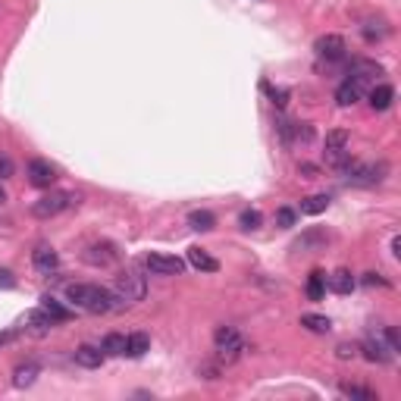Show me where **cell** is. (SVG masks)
Instances as JSON below:
<instances>
[{"label": "cell", "instance_id": "obj_40", "mask_svg": "<svg viewBox=\"0 0 401 401\" xmlns=\"http://www.w3.org/2000/svg\"><path fill=\"white\" fill-rule=\"evenodd\" d=\"M3 201H7V191H3V185H0V204H3Z\"/></svg>", "mask_w": 401, "mask_h": 401}, {"label": "cell", "instance_id": "obj_33", "mask_svg": "<svg viewBox=\"0 0 401 401\" xmlns=\"http://www.w3.org/2000/svg\"><path fill=\"white\" fill-rule=\"evenodd\" d=\"M326 148H348V132L345 129L326 132Z\"/></svg>", "mask_w": 401, "mask_h": 401}, {"label": "cell", "instance_id": "obj_8", "mask_svg": "<svg viewBox=\"0 0 401 401\" xmlns=\"http://www.w3.org/2000/svg\"><path fill=\"white\" fill-rule=\"evenodd\" d=\"M54 326H57V320L50 317L44 307H35V311H28L26 317H22V329H26L28 335H35V339H44Z\"/></svg>", "mask_w": 401, "mask_h": 401}, {"label": "cell", "instance_id": "obj_36", "mask_svg": "<svg viewBox=\"0 0 401 401\" xmlns=\"http://www.w3.org/2000/svg\"><path fill=\"white\" fill-rule=\"evenodd\" d=\"M354 354H358V348H354V345H339V348H335V358H339V360H348V358H354Z\"/></svg>", "mask_w": 401, "mask_h": 401}, {"label": "cell", "instance_id": "obj_30", "mask_svg": "<svg viewBox=\"0 0 401 401\" xmlns=\"http://www.w3.org/2000/svg\"><path fill=\"white\" fill-rule=\"evenodd\" d=\"M323 160H326V166H335V170H339V166H345L348 160H351V150L348 148H326L323 150Z\"/></svg>", "mask_w": 401, "mask_h": 401}, {"label": "cell", "instance_id": "obj_20", "mask_svg": "<svg viewBox=\"0 0 401 401\" xmlns=\"http://www.w3.org/2000/svg\"><path fill=\"white\" fill-rule=\"evenodd\" d=\"M148 351H150V335L148 333L126 335V354H129V358H144Z\"/></svg>", "mask_w": 401, "mask_h": 401}, {"label": "cell", "instance_id": "obj_32", "mask_svg": "<svg viewBox=\"0 0 401 401\" xmlns=\"http://www.w3.org/2000/svg\"><path fill=\"white\" fill-rule=\"evenodd\" d=\"M264 91H270L273 107H276V110H286V104H288V91L286 88H270V85L264 82Z\"/></svg>", "mask_w": 401, "mask_h": 401}, {"label": "cell", "instance_id": "obj_11", "mask_svg": "<svg viewBox=\"0 0 401 401\" xmlns=\"http://www.w3.org/2000/svg\"><path fill=\"white\" fill-rule=\"evenodd\" d=\"M57 166L50 164V160H32L28 164V182L35 185V188H50V185L57 182Z\"/></svg>", "mask_w": 401, "mask_h": 401}, {"label": "cell", "instance_id": "obj_10", "mask_svg": "<svg viewBox=\"0 0 401 401\" xmlns=\"http://www.w3.org/2000/svg\"><path fill=\"white\" fill-rule=\"evenodd\" d=\"M82 260L91 266H110L119 260V251H116V245H110V242H95V245H88L82 251Z\"/></svg>", "mask_w": 401, "mask_h": 401}, {"label": "cell", "instance_id": "obj_3", "mask_svg": "<svg viewBox=\"0 0 401 401\" xmlns=\"http://www.w3.org/2000/svg\"><path fill=\"white\" fill-rule=\"evenodd\" d=\"M213 348H217L219 364H235V360L242 358V351H245V339H242V333H238L235 326H217V333H213Z\"/></svg>", "mask_w": 401, "mask_h": 401}, {"label": "cell", "instance_id": "obj_16", "mask_svg": "<svg viewBox=\"0 0 401 401\" xmlns=\"http://www.w3.org/2000/svg\"><path fill=\"white\" fill-rule=\"evenodd\" d=\"M364 358L367 360H373V364H389V360L395 358L392 351H389L386 345L380 342V335H370L367 342H364Z\"/></svg>", "mask_w": 401, "mask_h": 401}, {"label": "cell", "instance_id": "obj_22", "mask_svg": "<svg viewBox=\"0 0 401 401\" xmlns=\"http://www.w3.org/2000/svg\"><path fill=\"white\" fill-rule=\"evenodd\" d=\"M301 326L317 333V335H326L329 329H333V320L323 317V313H304V317H301Z\"/></svg>", "mask_w": 401, "mask_h": 401}, {"label": "cell", "instance_id": "obj_25", "mask_svg": "<svg viewBox=\"0 0 401 401\" xmlns=\"http://www.w3.org/2000/svg\"><path fill=\"white\" fill-rule=\"evenodd\" d=\"M339 392L345 395V398H358V401H380V392H373V389H367V386H351V382H342Z\"/></svg>", "mask_w": 401, "mask_h": 401}, {"label": "cell", "instance_id": "obj_27", "mask_svg": "<svg viewBox=\"0 0 401 401\" xmlns=\"http://www.w3.org/2000/svg\"><path fill=\"white\" fill-rule=\"evenodd\" d=\"M326 242H329V235H326V232H320V229H311V232H307V235H301L298 238V242H295V251H311V248L313 245H326Z\"/></svg>", "mask_w": 401, "mask_h": 401}, {"label": "cell", "instance_id": "obj_6", "mask_svg": "<svg viewBox=\"0 0 401 401\" xmlns=\"http://www.w3.org/2000/svg\"><path fill=\"white\" fill-rule=\"evenodd\" d=\"M185 260L176 257V254H144V270L150 273V276H179V273H185Z\"/></svg>", "mask_w": 401, "mask_h": 401}, {"label": "cell", "instance_id": "obj_4", "mask_svg": "<svg viewBox=\"0 0 401 401\" xmlns=\"http://www.w3.org/2000/svg\"><path fill=\"white\" fill-rule=\"evenodd\" d=\"M113 292L123 304H138V301H144V295H148V282H144V276L138 270H123L116 276Z\"/></svg>", "mask_w": 401, "mask_h": 401}, {"label": "cell", "instance_id": "obj_18", "mask_svg": "<svg viewBox=\"0 0 401 401\" xmlns=\"http://www.w3.org/2000/svg\"><path fill=\"white\" fill-rule=\"evenodd\" d=\"M389 32H392V28H389L386 19H367L364 26H360V35H364V41H367V44L382 41V38H386Z\"/></svg>", "mask_w": 401, "mask_h": 401}, {"label": "cell", "instance_id": "obj_31", "mask_svg": "<svg viewBox=\"0 0 401 401\" xmlns=\"http://www.w3.org/2000/svg\"><path fill=\"white\" fill-rule=\"evenodd\" d=\"M260 223H264L260 211H242V217H238V226H242V229H245V232L260 229Z\"/></svg>", "mask_w": 401, "mask_h": 401}, {"label": "cell", "instance_id": "obj_29", "mask_svg": "<svg viewBox=\"0 0 401 401\" xmlns=\"http://www.w3.org/2000/svg\"><path fill=\"white\" fill-rule=\"evenodd\" d=\"M41 307L50 313V317L57 320V323H63V320H69V317H72V311H69V307H63L60 301L54 298V295H44V298H41Z\"/></svg>", "mask_w": 401, "mask_h": 401}, {"label": "cell", "instance_id": "obj_21", "mask_svg": "<svg viewBox=\"0 0 401 401\" xmlns=\"http://www.w3.org/2000/svg\"><path fill=\"white\" fill-rule=\"evenodd\" d=\"M392 101H395V88H392V85H386V82L376 85V88L370 91V107H373V110H389V107H392Z\"/></svg>", "mask_w": 401, "mask_h": 401}, {"label": "cell", "instance_id": "obj_19", "mask_svg": "<svg viewBox=\"0 0 401 401\" xmlns=\"http://www.w3.org/2000/svg\"><path fill=\"white\" fill-rule=\"evenodd\" d=\"M326 288L329 292H335V295H348L354 288V276H351V270H335L333 276L326 279Z\"/></svg>", "mask_w": 401, "mask_h": 401}, {"label": "cell", "instance_id": "obj_2", "mask_svg": "<svg viewBox=\"0 0 401 401\" xmlns=\"http://www.w3.org/2000/svg\"><path fill=\"white\" fill-rule=\"evenodd\" d=\"M339 173H342V179L345 182H351V185H380L382 179H386V173H389V166L386 164H360V160H348L345 166H339Z\"/></svg>", "mask_w": 401, "mask_h": 401}, {"label": "cell", "instance_id": "obj_13", "mask_svg": "<svg viewBox=\"0 0 401 401\" xmlns=\"http://www.w3.org/2000/svg\"><path fill=\"white\" fill-rule=\"evenodd\" d=\"M75 364H79V367H85V370H97L104 364V358H107V354L101 351V348H95V345H79L75 348Z\"/></svg>", "mask_w": 401, "mask_h": 401}, {"label": "cell", "instance_id": "obj_15", "mask_svg": "<svg viewBox=\"0 0 401 401\" xmlns=\"http://www.w3.org/2000/svg\"><path fill=\"white\" fill-rule=\"evenodd\" d=\"M360 95H364V85L354 82V79H345V82L335 88V101H339V107H351V104H358Z\"/></svg>", "mask_w": 401, "mask_h": 401}, {"label": "cell", "instance_id": "obj_34", "mask_svg": "<svg viewBox=\"0 0 401 401\" xmlns=\"http://www.w3.org/2000/svg\"><path fill=\"white\" fill-rule=\"evenodd\" d=\"M276 223L282 226V229H292V226H295V211H292V207H279V211H276Z\"/></svg>", "mask_w": 401, "mask_h": 401}, {"label": "cell", "instance_id": "obj_37", "mask_svg": "<svg viewBox=\"0 0 401 401\" xmlns=\"http://www.w3.org/2000/svg\"><path fill=\"white\" fill-rule=\"evenodd\" d=\"M13 176V160L10 157H0V179H10Z\"/></svg>", "mask_w": 401, "mask_h": 401}, {"label": "cell", "instance_id": "obj_26", "mask_svg": "<svg viewBox=\"0 0 401 401\" xmlns=\"http://www.w3.org/2000/svg\"><path fill=\"white\" fill-rule=\"evenodd\" d=\"M188 226L195 232H211L213 226H217V217H213L211 211H191L188 213Z\"/></svg>", "mask_w": 401, "mask_h": 401}, {"label": "cell", "instance_id": "obj_39", "mask_svg": "<svg viewBox=\"0 0 401 401\" xmlns=\"http://www.w3.org/2000/svg\"><path fill=\"white\" fill-rule=\"evenodd\" d=\"M298 173H304V179H313V176H317V166H313V164H301Z\"/></svg>", "mask_w": 401, "mask_h": 401}, {"label": "cell", "instance_id": "obj_7", "mask_svg": "<svg viewBox=\"0 0 401 401\" xmlns=\"http://www.w3.org/2000/svg\"><path fill=\"white\" fill-rule=\"evenodd\" d=\"M276 132L282 138V144H311L313 141V126L311 123H288V119H279Z\"/></svg>", "mask_w": 401, "mask_h": 401}, {"label": "cell", "instance_id": "obj_35", "mask_svg": "<svg viewBox=\"0 0 401 401\" xmlns=\"http://www.w3.org/2000/svg\"><path fill=\"white\" fill-rule=\"evenodd\" d=\"M0 288H7V292H10V288H16V276L7 270V266H0Z\"/></svg>", "mask_w": 401, "mask_h": 401}, {"label": "cell", "instance_id": "obj_12", "mask_svg": "<svg viewBox=\"0 0 401 401\" xmlns=\"http://www.w3.org/2000/svg\"><path fill=\"white\" fill-rule=\"evenodd\" d=\"M32 264H35V270H38V273L50 276V273L60 270V254H57L54 248L41 245V248H35V251H32Z\"/></svg>", "mask_w": 401, "mask_h": 401}, {"label": "cell", "instance_id": "obj_5", "mask_svg": "<svg viewBox=\"0 0 401 401\" xmlns=\"http://www.w3.org/2000/svg\"><path fill=\"white\" fill-rule=\"evenodd\" d=\"M75 201H79V197H75L72 191H48V195H41L32 204V217L50 219V217H57V213H63L66 207H72Z\"/></svg>", "mask_w": 401, "mask_h": 401}, {"label": "cell", "instance_id": "obj_24", "mask_svg": "<svg viewBox=\"0 0 401 401\" xmlns=\"http://www.w3.org/2000/svg\"><path fill=\"white\" fill-rule=\"evenodd\" d=\"M323 295H326V273L313 270L311 276H307V298H311V301H323Z\"/></svg>", "mask_w": 401, "mask_h": 401}, {"label": "cell", "instance_id": "obj_38", "mask_svg": "<svg viewBox=\"0 0 401 401\" xmlns=\"http://www.w3.org/2000/svg\"><path fill=\"white\" fill-rule=\"evenodd\" d=\"M364 286H389V282L382 276H376V273H367V276H364Z\"/></svg>", "mask_w": 401, "mask_h": 401}, {"label": "cell", "instance_id": "obj_23", "mask_svg": "<svg viewBox=\"0 0 401 401\" xmlns=\"http://www.w3.org/2000/svg\"><path fill=\"white\" fill-rule=\"evenodd\" d=\"M101 351L107 354V358H119V354H126V335L123 333H107L101 342Z\"/></svg>", "mask_w": 401, "mask_h": 401}, {"label": "cell", "instance_id": "obj_17", "mask_svg": "<svg viewBox=\"0 0 401 401\" xmlns=\"http://www.w3.org/2000/svg\"><path fill=\"white\" fill-rule=\"evenodd\" d=\"M38 373H41V367H38L35 360H26V364H19V367L13 370V386H16V389H28V386H35Z\"/></svg>", "mask_w": 401, "mask_h": 401}, {"label": "cell", "instance_id": "obj_28", "mask_svg": "<svg viewBox=\"0 0 401 401\" xmlns=\"http://www.w3.org/2000/svg\"><path fill=\"white\" fill-rule=\"evenodd\" d=\"M329 207V195H311L301 201V213H307V217H317V213H323Z\"/></svg>", "mask_w": 401, "mask_h": 401}, {"label": "cell", "instance_id": "obj_9", "mask_svg": "<svg viewBox=\"0 0 401 401\" xmlns=\"http://www.w3.org/2000/svg\"><path fill=\"white\" fill-rule=\"evenodd\" d=\"M313 50H317L320 60H326V63H339V60H345V54H348L342 35H323V38H317Z\"/></svg>", "mask_w": 401, "mask_h": 401}, {"label": "cell", "instance_id": "obj_14", "mask_svg": "<svg viewBox=\"0 0 401 401\" xmlns=\"http://www.w3.org/2000/svg\"><path fill=\"white\" fill-rule=\"evenodd\" d=\"M185 264H191L195 270H201V273H217L219 270V260L217 257H211V254L204 251V248H188V260Z\"/></svg>", "mask_w": 401, "mask_h": 401}, {"label": "cell", "instance_id": "obj_1", "mask_svg": "<svg viewBox=\"0 0 401 401\" xmlns=\"http://www.w3.org/2000/svg\"><path fill=\"white\" fill-rule=\"evenodd\" d=\"M66 301L88 313H110L116 307H126L123 301L116 298V292H110L104 286H95V282H72L66 288Z\"/></svg>", "mask_w": 401, "mask_h": 401}]
</instances>
